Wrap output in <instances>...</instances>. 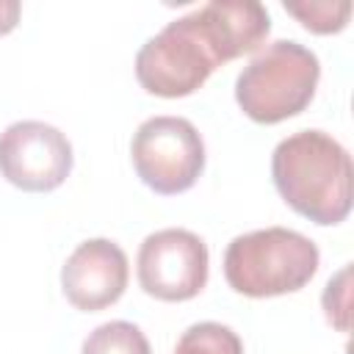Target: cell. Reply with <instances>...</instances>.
I'll use <instances>...</instances> for the list:
<instances>
[{"label": "cell", "mask_w": 354, "mask_h": 354, "mask_svg": "<svg viewBox=\"0 0 354 354\" xmlns=\"http://www.w3.org/2000/svg\"><path fill=\"white\" fill-rule=\"evenodd\" d=\"M268 33L271 17L263 3L210 0L144 41L136 55V77L155 97H188L221 64L254 53Z\"/></svg>", "instance_id": "1"}, {"label": "cell", "mask_w": 354, "mask_h": 354, "mask_svg": "<svg viewBox=\"0 0 354 354\" xmlns=\"http://www.w3.org/2000/svg\"><path fill=\"white\" fill-rule=\"evenodd\" d=\"M271 180L285 205L313 224L332 227L351 213V155L324 130H299L271 155Z\"/></svg>", "instance_id": "2"}, {"label": "cell", "mask_w": 354, "mask_h": 354, "mask_svg": "<svg viewBox=\"0 0 354 354\" xmlns=\"http://www.w3.org/2000/svg\"><path fill=\"white\" fill-rule=\"evenodd\" d=\"M318 246L288 227H266L235 235L224 252L227 285L249 299L301 290L318 271Z\"/></svg>", "instance_id": "3"}, {"label": "cell", "mask_w": 354, "mask_h": 354, "mask_svg": "<svg viewBox=\"0 0 354 354\" xmlns=\"http://www.w3.org/2000/svg\"><path fill=\"white\" fill-rule=\"evenodd\" d=\"M318 77L321 64L310 47L293 39H277L241 69L235 102L252 122L277 124L313 102Z\"/></svg>", "instance_id": "4"}, {"label": "cell", "mask_w": 354, "mask_h": 354, "mask_svg": "<svg viewBox=\"0 0 354 354\" xmlns=\"http://www.w3.org/2000/svg\"><path fill=\"white\" fill-rule=\"evenodd\" d=\"M130 158L138 180L149 191L174 196L199 180L205 169V141L183 116H152L133 133Z\"/></svg>", "instance_id": "5"}, {"label": "cell", "mask_w": 354, "mask_h": 354, "mask_svg": "<svg viewBox=\"0 0 354 354\" xmlns=\"http://www.w3.org/2000/svg\"><path fill=\"white\" fill-rule=\"evenodd\" d=\"M210 254L205 241L180 227L147 235L138 246V285L160 301H188L207 285Z\"/></svg>", "instance_id": "6"}, {"label": "cell", "mask_w": 354, "mask_h": 354, "mask_svg": "<svg viewBox=\"0 0 354 354\" xmlns=\"http://www.w3.org/2000/svg\"><path fill=\"white\" fill-rule=\"evenodd\" d=\"M69 138L36 119L14 122L0 133V174L30 194L55 191L72 171Z\"/></svg>", "instance_id": "7"}, {"label": "cell", "mask_w": 354, "mask_h": 354, "mask_svg": "<svg viewBox=\"0 0 354 354\" xmlns=\"http://www.w3.org/2000/svg\"><path fill=\"white\" fill-rule=\"evenodd\" d=\"M127 254L108 238L83 241L61 268V288L72 307L97 313L116 304L127 288Z\"/></svg>", "instance_id": "8"}, {"label": "cell", "mask_w": 354, "mask_h": 354, "mask_svg": "<svg viewBox=\"0 0 354 354\" xmlns=\"http://www.w3.org/2000/svg\"><path fill=\"white\" fill-rule=\"evenodd\" d=\"M80 354H152L147 335L130 321H108L91 329Z\"/></svg>", "instance_id": "9"}, {"label": "cell", "mask_w": 354, "mask_h": 354, "mask_svg": "<svg viewBox=\"0 0 354 354\" xmlns=\"http://www.w3.org/2000/svg\"><path fill=\"white\" fill-rule=\"evenodd\" d=\"M174 354H243V343L227 324L199 321L180 335Z\"/></svg>", "instance_id": "10"}, {"label": "cell", "mask_w": 354, "mask_h": 354, "mask_svg": "<svg viewBox=\"0 0 354 354\" xmlns=\"http://www.w3.org/2000/svg\"><path fill=\"white\" fill-rule=\"evenodd\" d=\"M285 11L296 17L307 30L313 33H337L348 25L351 3L340 0H304V3H285Z\"/></svg>", "instance_id": "11"}, {"label": "cell", "mask_w": 354, "mask_h": 354, "mask_svg": "<svg viewBox=\"0 0 354 354\" xmlns=\"http://www.w3.org/2000/svg\"><path fill=\"white\" fill-rule=\"evenodd\" d=\"M348 274H351V268L343 266V268L326 282V290H324V296H321L326 321L335 324L340 332H348Z\"/></svg>", "instance_id": "12"}, {"label": "cell", "mask_w": 354, "mask_h": 354, "mask_svg": "<svg viewBox=\"0 0 354 354\" xmlns=\"http://www.w3.org/2000/svg\"><path fill=\"white\" fill-rule=\"evenodd\" d=\"M19 11H22V6H19L17 0H0V36L11 33V30L17 28Z\"/></svg>", "instance_id": "13"}]
</instances>
